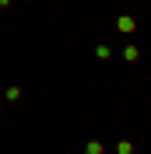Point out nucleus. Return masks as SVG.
Listing matches in <instances>:
<instances>
[{"label":"nucleus","instance_id":"obj_1","mask_svg":"<svg viewBox=\"0 0 151 154\" xmlns=\"http://www.w3.org/2000/svg\"><path fill=\"white\" fill-rule=\"evenodd\" d=\"M88 154H102V144H88Z\"/></svg>","mask_w":151,"mask_h":154}]
</instances>
